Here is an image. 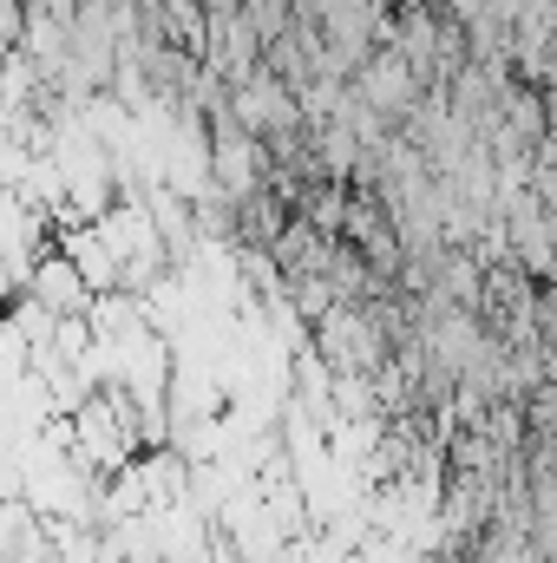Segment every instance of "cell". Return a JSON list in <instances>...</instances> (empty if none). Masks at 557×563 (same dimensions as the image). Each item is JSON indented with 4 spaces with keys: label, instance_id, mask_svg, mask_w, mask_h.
Segmentation results:
<instances>
[{
    "label": "cell",
    "instance_id": "1",
    "mask_svg": "<svg viewBox=\"0 0 557 563\" xmlns=\"http://www.w3.org/2000/svg\"><path fill=\"white\" fill-rule=\"evenodd\" d=\"M315 347L335 374H374L387 354H394V334L381 328L374 301H335L321 321H315Z\"/></svg>",
    "mask_w": 557,
    "mask_h": 563
},
{
    "label": "cell",
    "instance_id": "2",
    "mask_svg": "<svg viewBox=\"0 0 557 563\" xmlns=\"http://www.w3.org/2000/svg\"><path fill=\"white\" fill-rule=\"evenodd\" d=\"M20 301H33L40 314H92L99 288L79 276V263H73L66 250H59V256L46 250V256L33 263V276H26V295H20Z\"/></svg>",
    "mask_w": 557,
    "mask_h": 563
},
{
    "label": "cell",
    "instance_id": "3",
    "mask_svg": "<svg viewBox=\"0 0 557 563\" xmlns=\"http://www.w3.org/2000/svg\"><path fill=\"white\" fill-rule=\"evenodd\" d=\"M538 328H545V341L557 347V282H545V288H538Z\"/></svg>",
    "mask_w": 557,
    "mask_h": 563
}]
</instances>
